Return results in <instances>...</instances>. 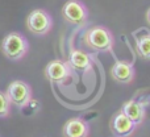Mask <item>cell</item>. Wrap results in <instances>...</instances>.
<instances>
[{"mask_svg":"<svg viewBox=\"0 0 150 137\" xmlns=\"http://www.w3.org/2000/svg\"><path fill=\"white\" fill-rule=\"evenodd\" d=\"M67 63L70 66V69L76 70L79 72H84L87 70H90L91 65H92V58L83 50L74 49L71 50L70 55H69Z\"/></svg>","mask_w":150,"mask_h":137,"instance_id":"11","label":"cell"},{"mask_svg":"<svg viewBox=\"0 0 150 137\" xmlns=\"http://www.w3.org/2000/svg\"><path fill=\"white\" fill-rule=\"evenodd\" d=\"M121 112L128 119L132 120L136 127L142 124L144 120H145V116H146V111H145V108H144V106L140 102H136V100L125 102L121 107Z\"/></svg>","mask_w":150,"mask_h":137,"instance_id":"10","label":"cell"},{"mask_svg":"<svg viewBox=\"0 0 150 137\" xmlns=\"http://www.w3.org/2000/svg\"><path fill=\"white\" fill-rule=\"evenodd\" d=\"M71 75V69L67 62L59 60L50 61L45 67V77L53 83H61Z\"/></svg>","mask_w":150,"mask_h":137,"instance_id":"7","label":"cell"},{"mask_svg":"<svg viewBox=\"0 0 150 137\" xmlns=\"http://www.w3.org/2000/svg\"><path fill=\"white\" fill-rule=\"evenodd\" d=\"M62 16L69 24L83 26L88 20V9L80 0H69L62 7Z\"/></svg>","mask_w":150,"mask_h":137,"instance_id":"5","label":"cell"},{"mask_svg":"<svg viewBox=\"0 0 150 137\" xmlns=\"http://www.w3.org/2000/svg\"><path fill=\"white\" fill-rule=\"evenodd\" d=\"M5 94H7L11 104L18 107V108H24L32 100V87L26 82L20 79L11 82Z\"/></svg>","mask_w":150,"mask_h":137,"instance_id":"4","label":"cell"},{"mask_svg":"<svg viewBox=\"0 0 150 137\" xmlns=\"http://www.w3.org/2000/svg\"><path fill=\"white\" fill-rule=\"evenodd\" d=\"M11 104L5 91H0V117H7L11 112Z\"/></svg>","mask_w":150,"mask_h":137,"instance_id":"13","label":"cell"},{"mask_svg":"<svg viewBox=\"0 0 150 137\" xmlns=\"http://www.w3.org/2000/svg\"><path fill=\"white\" fill-rule=\"evenodd\" d=\"M111 77L115 82L129 84L136 77V70L132 63L125 62V61H117L111 67Z\"/></svg>","mask_w":150,"mask_h":137,"instance_id":"8","label":"cell"},{"mask_svg":"<svg viewBox=\"0 0 150 137\" xmlns=\"http://www.w3.org/2000/svg\"><path fill=\"white\" fill-rule=\"evenodd\" d=\"M84 45L93 52H109L115 45V37L108 28L95 25L86 31Z\"/></svg>","mask_w":150,"mask_h":137,"instance_id":"1","label":"cell"},{"mask_svg":"<svg viewBox=\"0 0 150 137\" xmlns=\"http://www.w3.org/2000/svg\"><path fill=\"white\" fill-rule=\"evenodd\" d=\"M29 44L26 37L20 32H11L3 38L1 52L8 60L20 61L26 55Z\"/></svg>","mask_w":150,"mask_h":137,"instance_id":"2","label":"cell"},{"mask_svg":"<svg viewBox=\"0 0 150 137\" xmlns=\"http://www.w3.org/2000/svg\"><path fill=\"white\" fill-rule=\"evenodd\" d=\"M136 49L137 53L142 60L148 61L150 58V36L145 34L144 37H140L136 42Z\"/></svg>","mask_w":150,"mask_h":137,"instance_id":"12","label":"cell"},{"mask_svg":"<svg viewBox=\"0 0 150 137\" xmlns=\"http://www.w3.org/2000/svg\"><path fill=\"white\" fill-rule=\"evenodd\" d=\"M113 137H115V136H113Z\"/></svg>","mask_w":150,"mask_h":137,"instance_id":"14","label":"cell"},{"mask_svg":"<svg viewBox=\"0 0 150 137\" xmlns=\"http://www.w3.org/2000/svg\"><path fill=\"white\" fill-rule=\"evenodd\" d=\"M109 128H111V132L113 133L115 137H129L134 132L136 125L121 111H119L112 116Z\"/></svg>","mask_w":150,"mask_h":137,"instance_id":"6","label":"cell"},{"mask_svg":"<svg viewBox=\"0 0 150 137\" xmlns=\"http://www.w3.org/2000/svg\"><path fill=\"white\" fill-rule=\"evenodd\" d=\"M90 127L82 117H71L63 125V137H88Z\"/></svg>","mask_w":150,"mask_h":137,"instance_id":"9","label":"cell"},{"mask_svg":"<svg viewBox=\"0 0 150 137\" xmlns=\"http://www.w3.org/2000/svg\"><path fill=\"white\" fill-rule=\"evenodd\" d=\"M26 28L36 36H45L53 28V18L49 12L42 8L32 11L26 17Z\"/></svg>","mask_w":150,"mask_h":137,"instance_id":"3","label":"cell"}]
</instances>
